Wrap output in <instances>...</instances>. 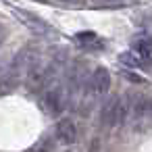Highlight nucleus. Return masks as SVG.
Here are the masks:
<instances>
[{
  "label": "nucleus",
  "instance_id": "nucleus-4",
  "mask_svg": "<svg viewBox=\"0 0 152 152\" xmlns=\"http://www.w3.org/2000/svg\"><path fill=\"white\" fill-rule=\"evenodd\" d=\"M88 88H90V92L94 96H104L108 92V88H110V75H108V71L102 69V67L94 69V73L88 79Z\"/></svg>",
  "mask_w": 152,
  "mask_h": 152
},
{
  "label": "nucleus",
  "instance_id": "nucleus-7",
  "mask_svg": "<svg viewBox=\"0 0 152 152\" xmlns=\"http://www.w3.org/2000/svg\"><path fill=\"white\" fill-rule=\"evenodd\" d=\"M75 40H77V42H79L83 48H96V50H98V48L102 46V42H100V40H98L94 34H79Z\"/></svg>",
  "mask_w": 152,
  "mask_h": 152
},
{
  "label": "nucleus",
  "instance_id": "nucleus-6",
  "mask_svg": "<svg viewBox=\"0 0 152 152\" xmlns=\"http://www.w3.org/2000/svg\"><path fill=\"white\" fill-rule=\"evenodd\" d=\"M133 54L142 63H150L152 61V40L150 38H137L133 42Z\"/></svg>",
  "mask_w": 152,
  "mask_h": 152
},
{
  "label": "nucleus",
  "instance_id": "nucleus-2",
  "mask_svg": "<svg viewBox=\"0 0 152 152\" xmlns=\"http://www.w3.org/2000/svg\"><path fill=\"white\" fill-rule=\"evenodd\" d=\"M102 123L106 127H119L127 121V110H125V102L119 96H113L104 102L102 106V115H100Z\"/></svg>",
  "mask_w": 152,
  "mask_h": 152
},
{
  "label": "nucleus",
  "instance_id": "nucleus-1",
  "mask_svg": "<svg viewBox=\"0 0 152 152\" xmlns=\"http://www.w3.org/2000/svg\"><path fill=\"white\" fill-rule=\"evenodd\" d=\"M69 102V94H67V88L63 83H50L46 86V90L42 92V98H40V104L42 108L48 113V115H58L65 110Z\"/></svg>",
  "mask_w": 152,
  "mask_h": 152
},
{
  "label": "nucleus",
  "instance_id": "nucleus-3",
  "mask_svg": "<svg viewBox=\"0 0 152 152\" xmlns=\"http://www.w3.org/2000/svg\"><path fill=\"white\" fill-rule=\"evenodd\" d=\"M13 9V13H15V17L19 19V21H23L31 31H36V34H42V36H46V34H52L54 29L46 23V21H42L38 15H34V13H29V11H25V9H17V7H11Z\"/></svg>",
  "mask_w": 152,
  "mask_h": 152
},
{
  "label": "nucleus",
  "instance_id": "nucleus-9",
  "mask_svg": "<svg viewBox=\"0 0 152 152\" xmlns=\"http://www.w3.org/2000/svg\"><path fill=\"white\" fill-rule=\"evenodd\" d=\"M4 38H7V31H4V25H0V46H2V42H4Z\"/></svg>",
  "mask_w": 152,
  "mask_h": 152
},
{
  "label": "nucleus",
  "instance_id": "nucleus-5",
  "mask_svg": "<svg viewBox=\"0 0 152 152\" xmlns=\"http://www.w3.org/2000/svg\"><path fill=\"white\" fill-rule=\"evenodd\" d=\"M56 140L61 144H67V146L77 140V127L71 119H61L56 123Z\"/></svg>",
  "mask_w": 152,
  "mask_h": 152
},
{
  "label": "nucleus",
  "instance_id": "nucleus-8",
  "mask_svg": "<svg viewBox=\"0 0 152 152\" xmlns=\"http://www.w3.org/2000/svg\"><path fill=\"white\" fill-rule=\"evenodd\" d=\"M119 61H121L123 65L131 67V69H144V67H146V63H142L133 52H123V54L119 56Z\"/></svg>",
  "mask_w": 152,
  "mask_h": 152
}]
</instances>
